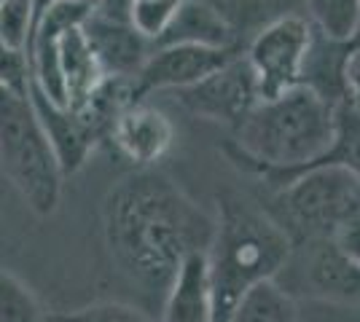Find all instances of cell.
Here are the masks:
<instances>
[{"label": "cell", "mask_w": 360, "mask_h": 322, "mask_svg": "<svg viewBox=\"0 0 360 322\" xmlns=\"http://www.w3.org/2000/svg\"><path fill=\"white\" fill-rule=\"evenodd\" d=\"M103 236L121 276L148 301H165L180 263L207 253L215 217L169 175L137 169L121 177L103 201Z\"/></svg>", "instance_id": "cell-1"}, {"label": "cell", "mask_w": 360, "mask_h": 322, "mask_svg": "<svg viewBox=\"0 0 360 322\" xmlns=\"http://www.w3.org/2000/svg\"><path fill=\"white\" fill-rule=\"evenodd\" d=\"M231 132L240 156L274 188H283L330 151L336 105L299 83L280 97L261 100Z\"/></svg>", "instance_id": "cell-2"}, {"label": "cell", "mask_w": 360, "mask_h": 322, "mask_svg": "<svg viewBox=\"0 0 360 322\" xmlns=\"http://www.w3.org/2000/svg\"><path fill=\"white\" fill-rule=\"evenodd\" d=\"M293 255L288 234L266 210L240 194H218L215 236L207 250L212 322H229L245 293L258 282L277 279Z\"/></svg>", "instance_id": "cell-3"}, {"label": "cell", "mask_w": 360, "mask_h": 322, "mask_svg": "<svg viewBox=\"0 0 360 322\" xmlns=\"http://www.w3.org/2000/svg\"><path fill=\"white\" fill-rule=\"evenodd\" d=\"M274 204L269 217L293 247L333 239L360 215V177L336 164H315L277 188Z\"/></svg>", "instance_id": "cell-4"}, {"label": "cell", "mask_w": 360, "mask_h": 322, "mask_svg": "<svg viewBox=\"0 0 360 322\" xmlns=\"http://www.w3.org/2000/svg\"><path fill=\"white\" fill-rule=\"evenodd\" d=\"M0 169L35 215L49 217L62 199V172L30 105V94L0 86Z\"/></svg>", "instance_id": "cell-5"}, {"label": "cell", "mask_w": 360, "mask_h": 322, "mask_svg": "<svg viewBox=\"0 0 360 322\" xmlns=\"http://www.w3.org/2000/svg\"><path fill=\"white\" fill-rule=\"evenodd\" d=\"M312 41V25L301 14L274 16L248 43L245 60L253 67L261 100H271L301 83V67Z\"/></svg>", "instance_id": "cell-6"}, {"label": "cell", "mask_w": 360, "mask_h": 322, "mask_svg": "<svg viewBox=\"0 0 360 322\" xmlns=\"http://www.w3.org/2000/svg\"><path fill=\"white\" fill-rule=\"evenodd\" d=\"M175 100L199 119L221 121L237 129L242 119L261 102V94H258L253 67L248 65L245 54H237L205 81L188 89H178Z\"/></svg>", "instance_id": "cell-7"}, {"label": "cell", "mask_w": 360, "mask_h": 322, "mask_svg": "<svg viewBox=\"0 0 360 322\" xmlns=\"http://www.w3.org/2000/svg\"><path fill=\"white\" fill-rule=\"evenodd\" d=\"M240 51L237 48H207V46H162L150 48V57L135 76L137 94L159 89H188L199 81L221 70Z\"/></svg>", "instance_id": "cell-8"}, {"label": "cell", "mask_w": 360, "mask_h": 322, "mask_svg": "<svg viewBox=\"0 0 360 322\" xmlns=\"http://www.w3.org/2000/svg\"><path fill=\"white\" fill-rule=\"evenodd\" d=\"M299 247L304 250L299 271L304 290L323 301L360 304V266L349 261L333 239H317Z\"/></svg>", "instance_id": "cell-9"}, {"label": "cell", "mask_w": 360, "mask_h": 322, "mask_svg": "<svg viewBox=\"0 0 360 322\" xmlns=\"http://www.w3.org/2000/svg\"><path fill=\"white\" fill-rule=\"evenodd\" d=\"M81 32L91 48L100 73L108 78H135L150 57V43L129 22H116L91 11Z\"/></svg>", "instance_id": "cell-10"}, {"label": "cell", "mask_w": 360, "mask_h": 322, "mask_svg": "<svg viewBox=\"0 0 360 322\" xmlns=\"http://www.w3.org/2000/svg\"><path fill=\"white\" fill-rule=\"evenodd\" d=\"M27 94H30V105L35 110V119L41 123L46 140L51 145V154L57 159V167H60L62 177L75 175L78 169L86 164V159L94 151V145L100 142L97 135L70 107H62L57 102H51L32 81Z\"/></svg>", "instance_id": "cell-11"}, {"label": "cell", "mask_w": 360, "mask_h": 322, "mask_svg": "<svg viewBox=\"0 0 360 322\" xmlns=\"http://www.w3.org/2000/svg\"><path fill=\"white\" fill-rule=\"evenodd\" d=\"M172 123L162 110L137 102L113 121L108 137L137 167H150L172 145Z\"/></svg>", "instance_id": "cell-12"}, {"label": "cell", "mask_w": 360, "mask_h": 322, "mask_svg": "<svg viewBox=\"0 0 360 322\" xmlns=\"http://www.w3.org/2000/svg\"><path fill=\"white\" fill-rule=\"evenodd\" d=\"M162 322H212L207 253H194L180 263L162 301Z\"/></svg>", "instance_id": "cell-13"}, {"label": "cell", "mask_w": 360, "mask_h": 322, "mask_svg": "<svg viewBox=\"0 0 360 322\" xmlns=\"http://www.w3.org/2000/svg\"><path fill=\"white\" fill-rule=\"evenodd\" d=\"M162 46H207L240 51L231 30L226 27V22L202 0H180L169 27L162 32L159 41L150 43V48Z\"/></svg>", "instance_id": "cell-14"}, {"label": "cell", "mask_w": 360, "mask_h": 322, "mask_svg": "<svg viewBox=\"0 0 360 322\" xmlns=\"http://www.w3.org/2000/svg\"><path fill=\"white\" fill-rule=\"evenodd\" d=\"M57 54H60L62 78H65V94H68V107L78 110L86 102L91 89L103 81V73L97 67V62L91 57V48L84 38L81 27L68 30L57 43Z\"/></svg>", "instance_id": "cell-15"}, {"label": "cell", "mask_w": 360, "mask_h": 322, "mask_svg": "<svg viewBox=\"0 0 360 322\" xmlns=\"http://www.w3.org/2000/svg\"><path fill=\"white\" fill-rule=\"evenodd\" d=\"M296 301L277 282L266 279L245 293L229 322H296Z\"/></svg>", "instance_id": "cell-16"}, {"label": "cell", "mask_w": 360, "mask_h": 322, "mask_svg": "<svg viewBox=\"0 0 360 322\" xmlns=\"http://www.w3.org/2000/svg\"><path fill=\"white\" fill-rule=\"evenodd\" d=\"M307 19L333 41H352L360 27V0H304Z\"/></svg>", "instance_id": "cell-17"}, {"label": "cell", "mask_w": 360, "mask_h": 322, "mask_svg": "<svg viewBox=\"0 0 360 322\" xmlns=\"http://www.w3.org/2000/svg\"><path fill=\"white\" fill-rule=\"evenodd\" d=\"M317 164H336L349 169L360 177V113H355L349 102L336 105V135L330 151ZM315 167V164H312Z\"/></svg>", "instance_id": "cell-18"}, {"label": "cell", "mask_w": 360, "mask_h": 322, "mask_svg": "<svg viewBox=\"0 0 360 322\" xmlns=\"http://www.w3.org/2000/svg\"><path fill=\"white\" fill-rule=\"evenodd\" d=\"M202 3H207L212 11L224 19L226 27L231 30L234 41H237V46H240V38L245 32L255 35L274 19L269 16V0H202Z\"/></svg>", "instance_id": "cell-19"}, {"label": "cell", "mask_w": 360, "mask_h": 322, "mask_svg": "<svg viewBox=\"0 0 360 322\" xmlns=\"http://www.w3.org/2000/svg\"><path fill=\"white\" fill-rule=\"evenodd\" d=\"M180 0H135L132 14H129V25L135 27L148 43L159 41L162 32L169 27L172 16L178 11Z\"/></svg>", "instance_id": "cell-20"}, {"label": "cell", "mask_w": 360, "mask_h": 322, "mask_svg": "<svg viewBox=\"0 0 360 322\" xmlns=\"http://www.w3.org/2000/svg\"><path fill=\"white\" fill-rule=\"evenodd\" d=\"M51 322H156L150 314L140 311V309L129 307V304H91V307H81L73 311H57L51 314Z\"/></svg>", "instance_id": "cell-21"}, {"label": "cell", "mask_w": 360, "mask_h": 322, "mask_svg": "<svg viewBox=\"0 0 360 322\" xmlns=\"http://www.w3.org/2000/svg\"><path fill=\"white\" fill-rule=\"evenodd\" d=\"M30 16H32V0H3L0 6V41L8 43L11 48L27 46L30 35Z\"/></svg>", "instance_id": "cell-22"}, {"label": "cell", "mask_w": 360, "mask_h": 322, "mask_svg": "<svg viewBox=\"0 0 360 322\" xmlns=\"http://www.w3.org/2000/svg\"><path fill=\"white\" fill-rule=\"evenodd\" d=\"M32 70L27 54L22 48H11L8 43L0 41V86H6L8 92L27 97L30 92Z\"/></svg>", "instance_id": "cell-23"}, {"label": "cell", "mask_w": 360, "mask_h": 322, "mask_svg": "<svg viewBox=\"0 0 360 322\" xmlns=\"http://www.w3.org/2000/svg\"><path fill=\"white\" fill-rule=\"evenodd\" d=\"M345 102H349V107L360 113V27L352 35V48H349V57L345 65Z\"/></svg>", "instance_id": "cell-24"}, {"label": "cell", "mask_w": 360, "mask_h": 322, "mask_svg": "<svg viewBox=\"0 0 360 322\" xmlns=\"http://www.w3.org/2000/svg\"><path fill=\"white\" fill-rule=\"evenodd\" d=\"M333 242H336V247L345 253L349 261H355L360 266V215L339 229V234L333 236Z\"/></svg>", "instance_id": "cell-25"}, {"label": "cell", "mask_w": 360, "mask_h": 322, "mask_svg": "<svg viewBox=\"0 0 360 322\" xmlns=\"http://www.w3.org/2000/svg\"><path fill=\"white\" fill-rule=\"evenodd\" d=\"M132 6H135V0H100L94 14L105 16V19H116V22H129Z\"/></svg>", "instance_id": "cell-26"}, {"label": "cell", "mask_w": 360, "mask_h": 322, "mask_svg": "<svg viewBox=\"0 0 360 322\" xmlns=\"http://www.w3.org/2000/svg\"><path fill=\"white\" fill-rule=\"evenodd\" d=\"M73 3H78V6H84V8H89V11H94V8L100 6V0H73Z\"/></svg>", "instance_id": "cell-27"}, {"label": "cell", "mask_w": 360, "mask_h": 322, "mask_svg": "<svg viewBox=\"0 0 360 322\" xmlns=\"http://www.w3.org/2000/svg\"><path fill=\"white\" fill-rule=\"evenodd\" d=\"M269 3H271V6H274V3H277V0H269Z\"/></svg>", "instance_id": "cell-28"}, {"label": "cell", "mask_w": 360, "mask_h": 322, "mask_svg": "<svg viewBox=\"0 0 360 322\" xmlns=\"http://www.w3.org/2000/svg\"><path fill=\"white\" fill-rule=\"evenodd\" d=\"M0 6H3V0H0Z\"/></svg>", "instance_id": "cell-29"}]
</instances>
